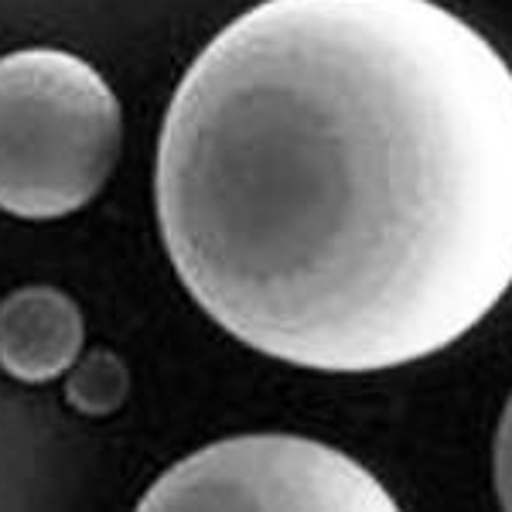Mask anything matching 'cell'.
Masks as SVG:
<instances>
[{
    "mask_svg": "<svg viewBox=\"0 0 512 512\" xmlns=\"http://www.w3.org/2000/svg\"><path fill=\"white\" fill-rule=\"evenodd\" d=\"M154 209L246 349L420 362L512 287V69L437 0H260L181 76Z\"/></svg>",
    "mask_w": 512,
    "mask_h": 512,
    "instance_id": "obj_1",
    "label": "cell"
},
{
    "mask_svg": "<svg viewBox=\"0 0 512 512\" xmlns=\"http://www.w3.org/2000/svg\"><path fill=\"white\" fill-rule=\"evenodd\" d=\"M120 99L65 48L0 55V212L62 219L103 192L120 161Z\"/></svg>",
    "mask_w": 512,
    "mask_h": 512,
    "instance_id": "obj_2",
    "label": "cell"
},
{
    "mask_svg": "<svg viewBox=\"0 0 512 512\" xmlns=\"http://www.w3.org/2000/svg\"><path fill=\"white\" fill-rule=\"evenodd\" d=\"M134 512H403L345 451L297 434H239L171 465Z\"/></svg>",
    "mask_w": 512,
    "mask_h": 512,
    "instance_id": "obj_3",
    "label": "cell"
},
{
    "mask_svg": "<svg viewBox=\"0 0 512 512\" xmlns=\"http://www.w3.org/2000/svg\"><path fill=\"white\" fill-rule=\"evenodd\" d=\"M86 325L69 294L28 284L0 301V369L21 383H52L82 355Z\"/></svg>",
    "mask_w": 512,
    "mask_h": 512,
    "instance_id": "obj_4",
    "label": "cell"
},
{
    "mask_svg": "<svg viewBox=\"0 0 512 512\" xmlns=\"http://www.w3.org/2000/svg\"><path fill=\"white\" fill-rule=\"evenodd\" d=\"M130 393L127 366L110 349H93L79 355L76 366L65 373V400L86 417H110L123 407Z\"/></svg>",
    "mask_w": 512,
    "mask_h": 512,
    "instance_id": "obj_5",
    "label": "cell"
},
{
    "mask_svg": "<svg viewBox=\"0 0 512 512\" xmlns=\"http://www.w3.org/2000/svg\"><path fill=\"white\" fill-rule=\"evenodd\" d=\"M495 492L502 512H512V396L495 431Z\"/></svg>",
    "mask_w": 512,
    "mask_h": 512,
    "instance_id": "obj_6",
    "label": "cell"
}]
</instances>
